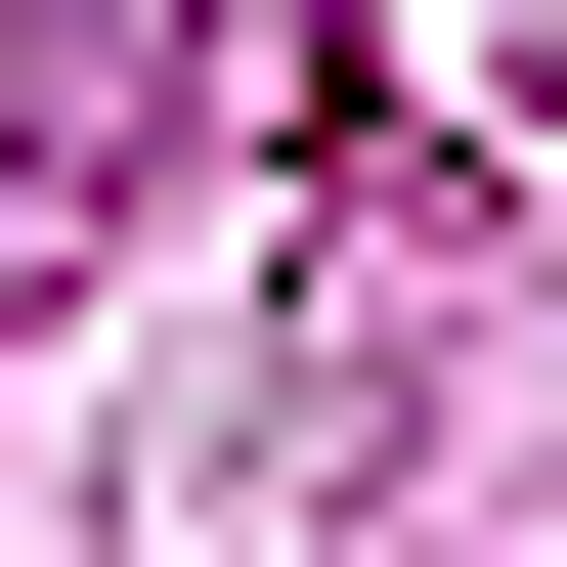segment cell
<instances>
[{"instance_id":"6da1fadb","label":"cell","mask_w":567,"mask_h":567,"mask_svg":"<svg viewBox=\"0 0 567 567\" xmlns=\"http://www.w3.org/2000/svg\"><path fill=\"white\" fill-rule=\"evenodd\" d=\"M393 44H481V0H393Z\"/></svg>"}]
</instances>
